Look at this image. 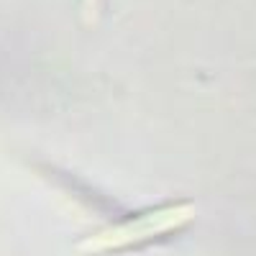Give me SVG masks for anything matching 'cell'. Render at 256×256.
<instances>
[{
  "mask_svg": "<svg viewBox=\"0 0 256 256\" xmlns=\"http://www.w3.org/2000/svg\"><path fill=\"white\" fill-rule=\"evenodd\" d=\"M90 8H95V0H84V10H90Z\"/></svg>",
  "mask_w": 256,
  "mask_h": 256,
  "instance_id": "cell-1",
  "label": "cell"
}]
</instances>
